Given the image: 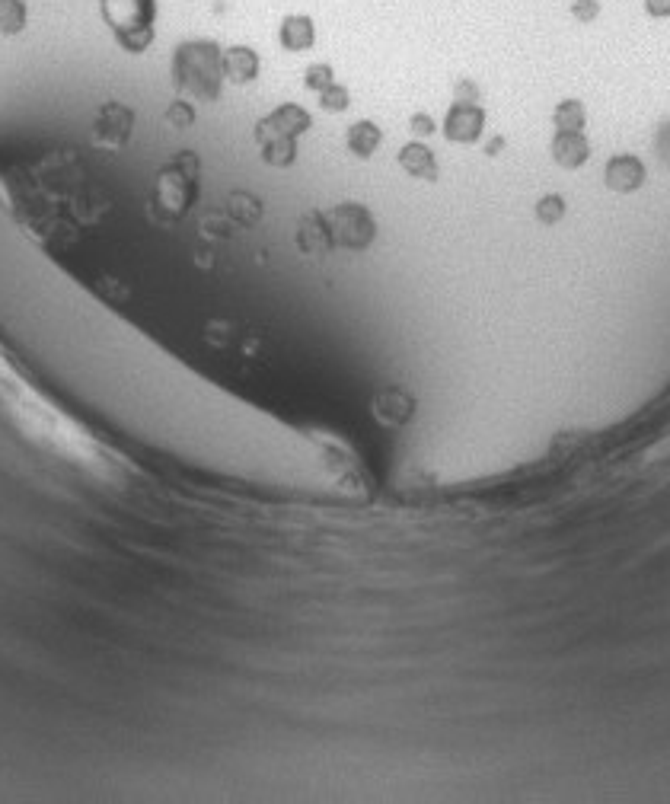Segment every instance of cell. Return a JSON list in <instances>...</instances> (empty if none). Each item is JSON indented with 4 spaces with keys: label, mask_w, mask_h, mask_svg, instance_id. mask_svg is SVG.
<instances>
[{
    "label": "cell",
    "mask_w": 670,
    "mask_h": 804,
    "mask_svg": "<svg viewBox=\"0 0 670 804\" xmlns=\"http://www.w3.org/2000/svg\"><path fill=\"white\" fill-rule=\"evenodd\" d=\"M173 83L195 103H217L224 90V48L214 39H186L173 52Z\"/></svg>",
    "instance_id": "obj_1"
},
{
    "label": "cell",
    "mask_w": 670,
    "mask_h": 804,
    "mask_svg": "<svg viewBox=\"0 0 670 804\" xmlns=\"http://www.w3.org/2000/svg\"><path fill=\"white\" fill-rule=\"evenodd\" d=\"M201 195V157L195 150H182L173 163H166L150 189V211L157 221H182Z\"/></svg>",
    "instance_id": "obj_2"
},
{
    "label": "cell",
    "mask_w": 670,
    "mask_h": 804,
    "mask_svg": "<svg viewBox=\"0 0 670 804\" xmlns=\"http://www.w3.org/2000/svg\"><path fill=\"white\" fill-rule=\"evenodd\" d=\"M326 221L332 230V243L339 249H351V253H364L371 249V243L377 240V221L374 214L367 211L358 201H342L326 211Z\"/></svg>",
    "instance_id": "obj_3"
},
{
    "label": "cell",
    "mask_w": 670,
    "mask_h": 804,
    "mask_svg": "<svg viewBox=\"0 0 670 804\" xmlns=\"http://www.w3.org/2000/svg\"><path fill=\"white\" fill-rule=\"evenodd\" d=\"M131 134H134V109L125 103H115V99H106L93 119V144L103 150H122L131 144Z\"/></svg>",
    "instance_id": "obj_4"
},
{
    "label": "cell",
    "mask_w": 670,
    "mask_h": 804,
    "mask_svg": "<svg viewBox=\"0 0 670 804\" xmlns=\"http://www.w3.org/2000/svg\"><path fill=\"white\" fill-rule=\"evenodd\" d=\"M106 26L115 36H125L134 29H147L157 23V0H99Z\"/></svg>",
    "instance_id": "obj_5"
},
{
    "label": "cell",
    "mask_w": 670,
    "mask_h": 804,
    "mask_svg": "<svg viewBox=\"0 0 670 804\" xmlns=\"http://www.w3.org/2000/svg\"><path fill=\"white\" fill-rule=\"evenodd\" d=\"M485 128V112L479 103H454L444 115V138L454 144H476Z\"/></svg>",
    "instance_id": "obj_6"
},
{
    "label": "cell",
    "mask_w": 670,
    "mask_h": 804,
    "mask_svg": "<svg viewBox=\"0 0 670 804\" xmlns=\"http://www.w3.org/2000/svg\"><path fill=\"white\" fill-rule=\"evenodd\" d=\"M294 240H297L300 253L310 256V259H323V256H329L332 249H335L332 230H329V221H326L323 211H307L304 217H300Z\"/></svg>",
    "instance_id": "obj_7"
},
{
    "label": "cell",
    "mask_w": 670,
    "mask_h": 804,
    "mask_svg": "<svg viewBox=\"0 0 670 804\" xmlns=\"http://www.w3.org/2000/svg\"><path fill=\"white\" fill-rule=\"evenodd\" d=\"M256 144L262 150V160L268 166H275V170H288V166H294L297 160V138H291V134H281L278 128H272L265 119L256 122Z\"/></svg>",
    "instance_id": "obj_8"
},
{
    "label": "cell",
    "mask_w": 670,
    "mask_h": 804,
    "mask_svg": "<svg viewBox=\"0 0 670 804\" xmlns=\"http://www.w3.org/2000/svg\"><path fill=\"white\" fill-rule=\"evenodd\" d=\"M603 182H607L610 192L629 195L645 186V163L635 154H616L603 166Z\"/></svg>",
    "instance_id": "obj_9"
},
{
    "label": "cell",
    "mask_w": 670,
    "mask_h": 804,
    "mask_svg": "<svg viewBox=\"0 0 670 804\" xmlns=\"http://www.w3.org/2000/svg\"><path fill=\"white\" fill-rule=\"evenodd\" d=\"M549 154L562 170H581L591 160V144L584 138V131H556V138L549 144Z\"/></svg>",
    "instance_id": "obj_10"
},
{
    "label": "cell",
    "mask_w": 670,
    "mask_h": 804,
    "mask_svg": "<svg viewBox=\"0 0 670 804\" xmlns=\"http://www.w3.org/2000/svg\"><path fill=\"white\" fill-rule=\"evenodd\" d=\"M259 55L256 48L249 45H230L224 48V80L237 83V87H246V83H253L259 77Z\"/></svg>",
    "instance_id": "obj_11"
},
{
    "label": "cell",
    "mask_w": 670,
    "mask_h": 804,
    "mask_svg": "<svg viewBox=\"0 0 670 804\" xmlns=\"http://www.w3.org/2000/svg\"><path fill=\"white\" fill-rule=\"evenodd\" d=\"M399 166L406 170L412 179H422V182H438L441 170H438V160H434L431 147L422 144V141H409L399 147Z\"/></svg>",
    "instance_id": "obj_12"
},
{
    "label": "cell",
    "mask_w": 670,
    "mask_h": 804,
    "mask_svg": "<svg viewBox=\"0 0 670 804\" xmlns=\"http://www.w3.org/2000/svg\"><path fill=\"white\" fill-rule=\"evenodd\" d=\"M278 42L284 52H310L316 45V26L307 13H288L281 20L278 29Z\"/></svg>",
    "instance_id": "obj_13"
},
{
    "label": "cell",
    "mask_w": 670,
    "mask_h": 804,
    "mask_svg": "<svg viewBox=\"0 0 670 804\" xmlns=\"http://www.w3.org/2000/svg\"><path fill=\"white\" fill-rule=\"evenodd\" d=\"M224 208H227V217L233 224H240V227H256L262 221V214H265V205H262V198L253 195V192H246V189H233L224 201Z\"/></svg>",
    "instance_id": "obj_14"
},
{
    "label": "cell",
    "mask_w": 670,
    "mask_h": 804,
    "mask_svg": "<svg viewBox=\"0 0 670 804\" xmlns=\"http://www.w3.org/2000/svg\"><path fill=\"white\" fill-rule=\"evenodd\" d=\"M374 409H377V415L383 418V422L402 425V422H409V418H412V412H415V399H412L406 390L387 387V390H380V393H377Z\"/></svg>",
    "instance_id": "obj_15"
},
{
    "label": "cell",
    "mask_w": 670,
    "mask_h": 804,
    "mask_svg": "<svg viewBox=\"0 0 670 804\" xmlns=\"http://www.w3.org/2000/svg\"><path fill=\"white\" fill-rule=\"evenodd\" d=\"M380 144H383V131L371 119H361L355 125H348V131H345V147L358 160H371Z\"/></svg>",
    "instance_id": "obj_16"
},
{
    "label": "cell",
    "mask_w": 670,
    "mask_h": 804,
    "mask_svg": "<svg viewBox=\"0 0 670 804\" xmlns=\"http://www.w3.org/2000/svg\"><path fill=\"white\" fill-rule=\"evenodd\" d=\"M265 122L278 128L281 134H291V138H300V134H307L313 128V119H310V112L304 106H297V103H284L278 106L275 112H268L265 115Z\"/></svg>",
    "instance_id": "obj_17"
},
{
    "label": "cell",
    "mask_w": 670,
    "mask_h": 804,
    "mask_svg": "<svg viewBox=\"0 0 670 804\" xmlns=\"http://www.w3.org/2000/svg\"><path fill=\"white\" fill-rule=\"evenodd\" d=\"M29 23L26 0H0V36H20Z\"/></svg>",
    "instance_id": "obj_18"
},
{
    "label": "cell",
    "mask_w": 670,
    "mask_h": 804,
    "mask_svg": "<svg viewBox=\"0 0 670 804\" xmlns=\"http://www.w3.org/2000/svg\"><path fill=\"white\" fill-rule=\"evenodd\" d=\"M552 122H556L559 131H581L584 128V106L581 99H562L552 112Z\"/></svg>",
    "instance_id": "obj_19"
},
{
    "label": "cell",
    "mask_w": 670,
    "mask_h": 804,
    "mask_svg": "<svg viewBox=\"0 0 670 804\" xmlns=\"http://www.w3.org/2000/svg\"><path fill=\"white\" fill-rule=\"evenodd\" d=\"M157 39V29L147 26V29H134V32H125V36H115V45L122 48L128 55H144L150 45Z\"/></svg>",
    "instance_id": "obj_20"
},
{
    "label": "cell",
    "mask_w": 670,
    "mask_h": 804,
    "mask_svg": "<svg viewBox=\"0 0 670 804\" xmlns=\"http://www.w3.org/2000/svg\"><path fill=\"white\" fill-rule=\"evenodd\" d=\"M163 119H166V125H173V128H179V131H186V128L195 125V106L189 103L186 96H179V99H173L170 106H166Z\"/></svg>",
    "instance_id": "obj_21"
},
{
    "label": "cell",
    "mask_w": 670,
    "mask_h": 804,
    "mask_svg": "<svg viewBox=\"0 0 670 804\" xmlns=\"http://www.w3.org/2000/svg\"><path fill=\"white\" fill-rule=\"evenodd\" d=\"M565 217V198L562 195H543L540 201H536V221L552 227V224H559Z\"/></svg>",
    "instance_id": "obj_22"
},
{
    "label": "cell",
    "mask_w": 670,
    "mask_h": 804,
    "mask_svg": "<svg viewBox=\"0 0 670 804\" xmlns=\"http://www.w3.org/2000/svg\"><path fill=\"white\" fill-rule=\"evenodd\" d=\"M332 83H335V71H332V64H326V61H316L304 71V87L313 90V93H323L326 87H332Z\"/></svg>",
    "instance_id": "obj_23"
},
{
    "label": "cell",
    "mask_w": 670,
    "mask_h": 804,
    "mask_svg": "<svg viewBox=\"0 0 670 804\" xmlns=\"http://www.w3.org/2000/svg\"><path fill=\"white\" fill-rule=\"evenodd\" d=\"M351 103V93L348 87H342V83H332V87H326L320 93V109L323 112H345Z\"/></svg>",
    "instance_id": "obj_24"
},
{
    "label": "cell",
    "mask_w": 670,
    "mask_h": 804,
    "mask_svg": "<svg viewBox=\"0 0 670 804\" xmlns=\"http://www.w3.org/2000/svg\"><path fill=\"white\" fill-rule=\"evenodd\" d=\"M201 230H205L208 240H227L230 237V224L221 214H208L205 221H201Z\"/></svg>",
    "instance_id": "obj_25"
},
{
    "label": "cell",
    "mask_w": 670,
    "mask_h": 804,
    "mask_svg": "<svg viewBox=\"0 0 670 804\" xmlns=\"http://www.w3.org/2000/svg\"><path fill=\"white\" fill-rule=\"evenodd\" d=\"M409 131L415 134V138H431V134L438 131V125H434V119L428 112H412L409 115Z\"/></svg>",
    "instance_id": "obj_26"
},
{
    "label": "cell",
    "mask_w": 670,
    "mask_h": 804,
    "mask_svg": "<svg viewBox=\"0 0 670 804\" xmlns=\"http://www.w3.org/2000/svg\"><path fill=\"white\" fill-rule=\"evenodd\" d=\"M572 16L578 23H591V20H597V16H600V4H597V0H575Z\"/></svg>",
    "instance_id": "obj_27"
},
{
    "label": "cell",
    "mask_w": 670,
    "mask_h": 804,
    "mask_svg": "<svg viewBox=\"0 0 670 804\" xmlns=\"http://www.w3.org/2000/svg\"><path fill=\"white\" fill-rule=\"evenodd\" d=\"M655 154H658V160L670 170V122H664L658 128V134H655Z\"/></svg>",
    "instance_id": "obj_28"
},
{
    "label": "cell",
    "mask_w": 670,
    "mask_h": 804,
    "mask_svg": "<svg viewBox=\"0 0 670 804\" xmlns=\"http://www.w3.org/2000/svg\"><path fill=\"white\" fill-rule=\"evenodd\" d=\"M454 103H479V87L469 80H460L454 90Z\"/></svg>",
    "instance_id": "obj_29"
},
{
    "label": "cell",
    "mask_w": 670,
    "mask_h": 804,
    "mask_svg": "<svg viewBox=\"0 0 670 804\" xmlns=\"http://www.w3.org/2000/svg\"><path fill=\"white\" fill-rule=\"evenodd\" d=\"M648 16H670V0H645Z\"/></svg>",
    "instance_id": "obj_30"
},
{
    "label": "cell",
    "mask_w": 670,
    "mask_h": 804,
    "mask_svg": "<svg viewBox=\"0 0 670 804\" xmlns=\"http://www.w3.org/2000/svg\"><path fill=\"white\" fill-rule=\"evenodd\" d=\"M501 147H505V138H495V141L485 144V154H489V157H498V154H501Z\"/></svg>",
    "instance_id": "obj_31"
}]
</instances>
